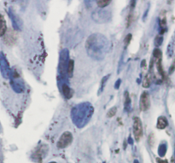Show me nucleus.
Instances as JSON below:
<instances>
[{"instance_id":"nucleus-10","label":"nucleus","mask_w":175,"mask_h":163,"mask_svg":"<svg viewBox=\"0 0 175 163\" xmlns=\"http://www.w3.org/2000/svg\"><path fill=\"white\" fill-rule=\"evenodd\" d=\"M117 112V108L116 107H113L111 108L109 111H108V113H107V116L109 117V118H111L113 116L115 115Z\"/></svg>"},{"instance_id":"nucleus-2","label":"nucleus","mask_w":175,"mask_h":163,"mask_svg":"<svg viewBox=\"0 0 175 163\" xmlns=\"http://www.w3.org/2000/svg\"><path fill=\"white\" fill-rule=\"evenodd\" d=\"M132 131H133V136H134L135 140L138 142L143 136V125H142L141 120L138 117H134V119H133Z\"/></svg>"},{"instance_id":"nucleus-15","label":"nucleus","mask_w":175,"mask_h":163,"mask_svg":"<svg viewBox=\"0 0 175 163\" xmlns=\"http://www.w3.org/2000/svg\"><path fill=\"white\" fill-rule=\"evenodd\" d=\"M50 163H56L55 161H51V162H50Z\"/></svg>"},{"instance_id":"nucleus-11","label":"nucleus","mask_w":175,"mask_h":163,"mask_svg":"<svg viewBox=\"0 0 175 163\" xmlns=\"http://www.w3.org/2000/svg\"><path fill=\"white\" fill-rule=\"evenodd\" d=\"M131 34H129V35H127L126 37V38H125V45L126 46L127 44L130 43V41H131Z\"/></svg>"},{"instance_id":"nucleus-9","label":"nucleus","mask_w":175,"mask_h":163,"mask_svg":"<svg viewBox=\"0 0 175 163\" xmlns=\"http://www.w3.org/2000/svg\"><path fill=\"white\" fill-rule=\"evenodd\" d=\"M110 2H111L110 0H98V1H97V4L100 8H104L107 5H109Z\"/></svg>"},{"instance_id":"nucleus-5","label":"nucleus","mask_w":175,"mask_h":163,"mask_svg":"<svg viewBox=\"0 0 175 163\" xmlns=\"http://www.w3.org/2000/svg\"><path fill=\"white\" fill-rule=\"evenodd\" d=\"M7 26L5 19L2 15H0V37H2L6 33Z\"/></svg>"},{"instance_id":"nucleus-3","label":"nucleus","mask_w":175,"mask_h":163,"mask_svg":"<svg viewBox=\"0 0 175 163\" xmlns=\"http://www.w3.org/2000/svg\"><path fill=\"white\" fill-rule=\"evenodd\" d=\"M150 107V94L147 91H144L140 96L139 99V108L141 111H146Z\"/></svg>"},{"instance_id":"nucleus-12","label":"nucleus","mask_w":175,"mask_h":163,"mask_svg":"<svg viewBox=\"0 0 175 163\" xmlns=\"http://www.w3.org/2000/svg\"><path fill=\"white\" fill-rule=\"evenodd\" d=\"M121 79H118V82L116 83V89H118V88H119V85H120V83H121Z\"/></svg>"},{"instance_id":"nucleus-14","label":"nucleus","mask_w":175,"mask_h":163,"mask_svg":"<svg viewBox=\"0 0 175 163\" xmlns=\"http://www.w3.org/2000/svg\"><path fill=\"white\" fill-rule=\"evenodd\" d=\"M134 163H138V160H135Z\"/></svg>"},{"instance_id":"nucleus-13","label":"nucleus","mask_w":175,"mask_h":163,"mask_svg":"<svg viewBox=\"0 0 175 163\" xmlns=\"http://www.w3.org/2000/svg\"><path fill=\"white\" fill-rule=\"evenodd\" d=\"M158 163H167V160H160Z\"/></svg>"},{"instance_id":"nucleus-4","label":"nucleus","mask_w":175,"mask_h":163,"mask_svg":"<svg viewBox=\"0 0 175 163\" xmlns=\"http://www.w3.org/2000/svg\"><path fill=\"white\" fill-rule=\"evenodd\" d=\"M168 125V122H167V119L164 116H161L158 118L157 120V128L158 129H164L166 128L167 126Z\"/></svg>"},{"instance_id":"nucleus-6","label":"nucleus","mask_w":175,"mask_h":163,"mask_svg":"<svg viewBox=\"0 0 175 163\" xmlns=\"http://www.w3.org/2000/svg\"><path fill=\"white\" fill-rule=\"evenodd\" d=\"M62 90H63V95L65 96L66 98H69H69H71V97H73L74 91H73L72 89L69 87L68 85L64 84V85H63V87H62Z\"/></svg>"},{"instance_id":"nucleus-1","label":"nucleus","mask_w":175,"mask_h":163,"mask_svg":"<svg viewBox=\"0 0 175 163\" xmlns=\"http://www.w3.org/2000/svg\"><path fill=\"white\" fill-rule=\"evenodd\" d=\"M73 141V135L70 132H63L62 136L57 141L56 146L58 149H64V148L68 147L69 144H71Z\"/></svg>"},{"instance_id":"nucleus-8","label":"nucleus","mask_w":175,"mask_h":163,"mask_svg":"<svg viewBox=\"0 0 175 163\" xmlns=\"http://www.w3.org/2000/svg\"><path fill=\"white\" fill-rule=\"evenodd\" d=\"M74 67H75V62L74 60H70L68 65V74H69V77L73 75V72H74Z\"/></svg>"},{"instance_id":"nucleus-7","label":"nucleus","mask_w":175,"mask_h":163,"mask_svg":"<svg viewBox=\"0 0 175 163\" xmlns=\"http://www.w3.org/2000/svg\"><path fill=\"white\" fill-rule=\"evenodd\" d=\"M150 83H151V76H150V74H148L143 80V86L144 88H148L150 85Z\"/></svg>"}]
</instances>
